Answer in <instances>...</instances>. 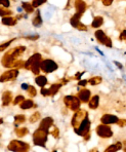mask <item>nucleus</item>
<instances>
[{"label": "nucleus", "mask_w": 126, "mask_h": 152, "mask_svg": "<svg viewBox=\"0 0 126 152\" xmlns=\"http://www.w3.org/2000/svg\"><path fill=\"white\" fill-rule=\"evenodd\" d=\"M26 51L25 46H17V48H12V50L6 51L4 53L3 58H2V66L5 67V68H12L14 64L17 60H20L19 58L23 55Z\"/></svg>", "instance_id": "nucleus-1"}, {"label": "nucleus", "mask_w": 126, "mask_h": 152, "mask_svg": "<svg viewBox=\"0 0 126 152\" xmlns=\"http://www.w3.org/2000/svg\"><path fill=\"white\" fill-rule=\"evenodd\" d=\"M42 56L40 53H36L25 62V69L31 70V72L35 75H39L41 71V63H42Z\"/></svg>", "instance_id": "nucleus-2"}, {"label": "nucleus", "mask_w": 126, "mask_h": 152, "mask_svg": "<svg viewBox=\"0 0 126 152\" xmlns=\"http://www.w3.org/2000/svg\"><path fill=\"white\" fill-rule=\"evenodd\" d=\"M48 134H49L48 132L38 127V129L34 132V134H33V143H34V145L45 148L46 142H47V138H48Z\"/></svg>", "instance_id": "nucleus-3"}, {"label": "nucleus", "mask_w": 126, "mask_h": 152, "mask_svg": "<svg viewBox=\"0 0 126 152\" xmlns=\"http://www.w3.org/2000/svg\"><path fill=\"white\" fill-rule=\"evenodd\" d=\"M7 149L12 152H29L30 145L21 140H12L7 145Z\"/></svg>", "instance_id": "nucleus-4"}, {"label": "nucleus", "mask_w": 126, "mask_h": 152, "mask_svg": "<svg viewBox=\"0 0 126 152\" xmlns=\"http://www.w3.org/2000/svg\"><path fill=\"white\" fill-rule=\"evenodd\" d=\"M64 104H65V106L67 107L68 109H70V110L75 112V111L80 109L81 101L76 96L69 95V96H65V97H64Z\"/></svg>", "instance_id": "nucleus-5"}, {"label": "nucleus", "mask_w": 126, "mask_h": 152, "mask_svg": "<svg viewBox=\"0 0 126 152\" xmlns=\"http://www.w3.org/2000/svg\"><path fill=\"white\" fill-rule=\"evenodd\" d=\"M90 126H91V124H90V120H89L88 113H87V115H86L85 118L82 120L80 126L77 127V129H74L75 134H77L78 136H81V137L84 138L87 134L90 133Z\"/></svg>", "instance_id": "nucleus-6"}, {"label": "nucleus", "mask_w": 126, "mask_h": 152, "mask_svg": "<svg viewBox=\"0 0 126 152\" xmlns=\"http://www.w3.org/2000/svg\"><path fill=\"white\" fill-rule=\"evenodd\" d=\"M59 69V65H57L54 60L51 59H45L42 61L41 63V71L45 74L48 73H52Z\"/></svg>", "instance_id": "nucleus-7"}, {"label": "nucleus", "mask_w": 126, "mask_h": 152, "mask_svg": "<svg viewBox=\"0 0 126 152\" xmlns=\"http://www.w3.org/2000/svg\"><path fill=\"white\" fill-rule=\"evenodd\" d=\"M96 132L98 137L103 138V139H109V138L113 137V131L111 126H108V124H98L96 129Z\"/></svg>", "instance_id": "nucleus-8"}, {"label": "nucleus", "mask_w": 126, "mask_h": 152, "mask_svg": "<svg viewBox=\"0 0 126 152\" xmlns=\"http://www.w3.org/2000/svg\"><path fill=\"white\" fill-rule=\"evenodd\" d=\"M86 115H87V112L85 110H82V109L75 111L72 116V119H71V124H72L73 129H77L80 126V124L82 122V120L85 118Z\"/></svg>", "instance_id": "nucleus-9"}, {"label": "nucleus", "mask_w": 126, "mask_h": 152, "mask_svg": "<svg viewBox=\"0 0 126 152\" xmlns=\"http://www.w3.org/2000/svg\"><path fill=\"white\" fill-rule=\"evenodd\" d=\"M94 35H96V40H98L101 44L107 46V48H112V46H113L111 38L108 37L107 35H106V33L104 32L103 30H101V29H99V30H96V33H94Z\"/></svg>", "instance_id": "nucleus-10"}, {"label": "nucleus", "mask_w": 126, "mask_h": 152, "mask_svg": "<svg viewBox=\"0 0 126 152\" xmlns=\"http://www.w3.org/2000/svg\"><path fill=\"white\" fill-rule=\"evenodd\" d=\"M17 75H19V69H9V70L2 73L0 80H1V82L14 81L17 78Z\"/></svg>", "instance_id": "nucleus-11"}, {"label": "nucleus", "mask_w": 126, "mask_h": 152, "mask_svg": "<svg viewBox=\"0 0 126 152\" xmlns=\"http://www.w3.org/2000/svg\"><path fill=\"white\" fill-rule=\"evenodd\" d=\"M119 118L116 115H113V114H104L101 117V122L103 124H116L118 122Z\"/></svg>", "instance_id": "nucleus-12"}, {"label": "nucleus", "mask_w": 126, "mask_h": 152, "mask_svg": "<svg viewBox=\"0 0 126 152\" xmlns=\"http://www.w3.org/2000/svg\"><path fill=\"white\" fill-rule=\"evenodd\" d=\"M39 127L49 133L50 127H54V119H52V117L48 116V117L43 118V119L41 120L40 124H39Z\"/></svg>", "instance_id": "nucleus-13"}, {"label": "nucleus", "mask_w": 126, "mask_h": 152, "mask_svg": "<svg viewBox=\"0 0 126 152\" xmlns=\"http://www.w3.org/2000/svg\"><path fill=\"white\" fill-rule=\"evenodd\" d=\"M77 97L79 98V100L81 101V103H88L89 100L91 99V93H90L89 89L83 88V89H81V91H79Z\"/></svg>", "instance_id": "nucleus-14"}, {"label": "nucleus", "mask_w": 126, "mask_h": 152, "mask_svg": "<svg viewBox=\"0 0 126 152\" xmlns=\"http://www.w3.org/2000/svg\"><path fill=\"white\" fill-rule=\"evenodd\" d=\"M74 6H75V10H76V12L80 13L81 15L86 12V10H87V4H86L85 1H83V0H75Z\"/></svg>", "instance_id": "nucleus-15"}, {"label": "nucleus", "mask_w": 126, "mask_h": 152, "mask_svg": "<svg viewBox=\"0 0 126 152\" xmlns=\"http://www.w3.org/2000/svg\"><path fill=\"white\" fill-rule=\"evenodd\" d=\"M2 106H8L10 103H12V91H5L3 94H2Z\"/></svg>", "instance_id": "nucleus-16"}, {"label": "nucleus", "mask_w": 126, "mask_h": 152, "mask_svg": "<svg viewBox=\"0 0 126 152\" xmlns=\"http://www.w3.org/2000/svg\"><path fill=\"white\" fill-rule=\"evenodd\" d=\"M98 106H99V96L98 95L92 96L91 99L88 102V107H89L91 110H96V109L98 108Z\"/></svg>", "instance_id": "nucleus-17"}, {"label": "nucleus", "mask_w": 126, "mask_h": 152, "mask_svg": "<svg viewBox=\"0 0 126 152\" xmlns=\"http://www.w3.org/2000/svg\"><path fill=\"white\" fill-rule=\"evenodd\" d=\"M122 148H123L122 143H121V142H116V143H114V144L108 146L107 148L105 149V151H104V152H118L119 150H121Z\"/></svg>", "instance_id": "nucleus-18"}, {"label": "nucleus", "mask_w": 126, "mask_h": 152, "mask_svg": "<svg viewBox=\"0 0 126 152\" xmlns=\"http://www.w3.org/2000/svg\"><path fill=\"white\" fill-rule=\"evenodd\" d=\"M1 22H2V24L5 26H14L17 22V18L12 17V15H8V17L2 18Z\"/></svg>", "instance_id": "nucleus-19"}, {"label": "nucleus", "mask_w": 126, "mask_h": 152, "mask_svg": "<svg viewBox=\"0 0 126 152\" xmlns=\"http://www.w3.org/2000/svg\"><path fill=\"white\" fill-rule=\"evenodd\" d=\"M33 107H36V105L34 104V102L31 99H26L25 101L20 104V108H21L22 110H29V109L33 108Z\"/></svg>", "instance_id": "nucleus-20"}, {"label": "nucleus", "mask_w": 126, "mask_h": 152, "mask_svg": "<svg viewBox=\"0 0 126 152\" xmlns=\"http://www.w3.org/2000/svg\"><path fill=\"white\" fill-rule=\"evenodd\" d=\"M35 82H36V84L38 86H40V88H45V86L47 84L48 80L47 78H46L45 75H37L36 78H35Z\"/></svg>", "instance_id": "nucleus-21"}, {"label": "nucleus", "mask_w": 126, "mask_h": 152, "mask_svg": "<svg viewBox=\"0 0 126 152\" xmlns=\"http://www.w3.org/2000/svg\"><path fill=\"white\" fill-rule=\"evenodd\" d=\"M32 24L34 27H40L42 25V18H41V13L39 10H36V13H35V15L33 17Z\"/></svg>", "instance_id": "nucleus-22"}, {"label": "nucleus", "mask_w": 126, "mask_h": 152, "mask_svg": "<svg viewBox=\"0 0 126 152\" xmlns=\"http://www.w3.org/2000/svg\"><path fill=\"white\" fill-rule=\"evenodd\" d=\"M81 17L82 15H80V13H75L74 15H73L72 18H71V20H70V24H71V26L72 27H74V28H78V26L80 25V19H81Z\"/></svg>", "instance_id": "nucleus-23"}, {"label": "nucleus", "mask_w": 126, "mask_h": 152, "mask_svg": "<svg viewBox=\"0 0 126 152\" xmlns=\"http://www.w3.org/2000/svg\"><path fill=\"white\" fill-rule=\"evenodd\" d=\"M14 133H15V135H17L19 138H23V137H25V136H27L28 134H29V129L26 126L17 127V129H15Z\"/></svg>", "instance_id": "nucleus-24"}, {"label": "nucleus", "mask_w": 126, "mask_h": 152, "mask_svg": "<svg viewBox=\"0 0 126 152\" xmlns=\"http://www.w3.org/2000/svg\"><path fill=\"white\" fill-rule=\"evenodd\" d=\"M62 86L63 84L61 83V82H59V83H54L50 86L49 88V91H50V97H54V96H56L57 93H59V88H62Z\"/></svg>", "instance_id": "nucleus-25"}, {"label": "nucleus", "mask_w": 126, "mask_h": 152, "mask_svg": "<svg viewBox=\"0 0 126 152\" xmlns=\"http://www.w3.org/2000/svg\"><path fill=\"white\" fill-rule=\"evenodd\" d=\"M104 24V18L101 17V15H98L93 19L91 23V27L92 28H99L101 25Z\"/></svg>", "instance_id": "nucleus-26"}, {"label": "nucleus", "mask_w": 126, "mask_h": 152, "mask_svg": "<svg viewBox=\"0 0 126 152\" xmlns=\"http://www.w3.org/2000/svg\"><path fill=\"white\" fill-rule=\"evenodd\" d=\"M22 7L27 13H32L35 12V7L32 5V3H29V2H23L22 3Z\"/></svg>", "instance_id": "nucleus-27"}, {"label": "nucleus", "mask_w": 126, "mask_h": 152, "mask_svg": "<svg viewBox=\"0 0 126 152\" xmlns=\"http://www.w3.org/2000/svg\"><path fill=\"white\" fill-rule=\"evenodd\" d=\"M101 81H103V79H101V76H93V77H91V78H89V79H88V83H89L90 86H98Z\"/></svg>", "instance_id": "nucleus-28"}, {"label": "nucleus", "mask_w": 126, "mask_h": 152, "mask_svg": "<svg viewBox=\"0 0 126 152\" xmlns=\"http://www.w3.org/2000/svg\"><path fill=\"white\" fill-rule=\"evenodd\" d=\"M25 121H26V116L23 115V114H17V115L14 116V126H15L24 124Z\"/></svg>", "instance_id": "nucleus-29"}, {"label": "nucleus", "mask_w": 126, "mask_h": 152, "mask_svg": "<svg viewBox=\"0 0 126 152\" xmlns=\"http://www.w3.org/2000/svg\"><path fill=\"white\" fill-rule=\"evenodd\" d=\"M40 118H41V114H40V112L37 111V112H34L30 116L29 121H30L31 124H35V122H37L38 120H40Z\"/></svg>", "instance_id": "nucleus-30"}, {"label": "nucleus", "mask_w": 126, "mask_h": 152, "mask_svg": "<svg viewBox=\"0 0 126 152\" xmlns=\"http://www.w3.org/2000/svg\"><path fill=\"white\" fill-rule=\"evenodd\" d=\"M27 93H28V95L30 96L31 98L36 97V95H37V91H36V88H35L33 86H29V88L27 89Z\"/></svg>", "instance_id": "nucleus-31"}, {"label": "nucleus", "mask_w": 126, "mask_h": 152, "mask_svg": "<svg viewBox=\"0 0 126 152\" xmlns=\"http://www.w3.org/2000/svg\"><path fill=\"white\" fill-rule=\"evenodd\" d=\"M25 97L24 96H22V95H19V96H17V97L14 98V100L12 101V105H20L22 102H24L25 101Z\"/></svg>", "instance_id": "nucleus-32"}, {"label": "nucleus", "mask_w": 126, "mask_h": 152, "mask_svg": "<svg viewBox=\"0 0 126 152\" xmlns=\"http://www.w3.org/2000/svg\"><path fill=\"white\" fill-rule=\"evenodd\" d=\"M50 135H51L52 137L54 138V139H57V138L59 137V127H56V126H54L52 129L50 131Z\"/></svg>", "instance_id": "nucleus-33"}, {"label": "nucleus", "mask_w": 126, "mask_h": 152, "mask_svg": "<svg viewBox=\"0 0 126 152\" xmlns=\"http://www.w3.org/2000/svg\"><path fill=\"white\" fill-rule=\"evenodd\" d=\"M0 13H1V17L4 18V17H8V15H12V10H9L8 8H5L2 6L1 7V12H0Z\"/></svg>", "instance_id": "nucleus-34"}, {"label": "nucleus", "mask_w": 126, "mask_h": 152, "mask_svg": "<svg viewBox=\"0 0 126 152\" xmlns=\"http://www.w3.org/2000/svg\"><path fill=\"white\" fill-rule=\"evenodd\" d=\"M46 1H47V0H33L32 5L34 6L35 8H37V7H39V6H41L42 4L45 3Z\"/></svg>", "instance_id": "nucleus-35"}, {"label": "nucleus", "mask_w": 126, "mask_h": 152, "mask_svg": "<svg viewBox=\"0 0 126 152\" xmlns=\"http://www.w3.org/2000/svg\"><path fill=\"white\" fill-rule=\"evenodd\" d=\"M14 39H10V40H8V41H6V42H4V43H2L1 44V46H0V50L1 51H4L6 50V48H7V46H9L10 45V43H12V42H14Z\"/></svg>", "instance_id": "nucleus-36"}, {"label": "nucleus", "mask_w": 126, "mask_h": 152, "mask_svg": "<svg viewBox=\"0 0 126 152\" xmlns=\"http://www.w3.org/2000/svg\"><path fill=\"white\" fill-rule=\"evenodd\" d=\"M14 69H20V68H25V63H24L22 60H17V62L14 64Z\"/></svg>", "instance_id": "nucleus-37"}, {"label": "nucleus", "mask_w": 126, "mask_h": 152, "mask_svg": "<svg viewBox=\"0 0 126 152\" xmlns=\"http://www.w3.org/2000/svg\"><path fill=\"white\" fill-rule=\"evenodd\" d=\"M41 95L43 97H50V91H49V88H42L41 91H40Z\"/></svg>", "instance_id": "nucleus-38"}, {"label": "nucleus", "mask_w": 126, "mask_h": 152, "mask_svg": "<svg viewBox=\"0 0 126 152\" xmlns=\"http://www.w3.org/2000/svg\"><path fill=\"white\" fill-rule=\"evenodd\" d=\"M1 1V5L5 8H8L10 6V0H0Z\"/></svg>", "instance_id": "nucleus-39"}, {"label": "nucleus", "mask_w": 126, "mask_h": 152, "mask_svg": "<svg viewBox=\"0 0 126 152\" xmlns=\"http://www.w3.org/2000/svg\"><path fill=\"white\" fill-rule=\"evenodd\" d=\"M117 124H118L120 127H123V126H126V119L124 118H119L118 122H117Z\"/></svg>", "instance_id": "nucleus-40"}, {"label": "nucleus", "mask_w": 126, "mask_h": 152, "mask_svg": "<svg viewBox=\"0 0 126 152\" xmlns=\"http://www.w3.org/2000/svg\"><path fill=\"white\" fill-rule=\"evenodd\" d=\"M113 1L114 0H101V2H103V4L105 6H110L113 3Z\"/></svg>", "instance_id": "nucleus-41"}, {"label": "nucleus", "mask_w": 126, "mask_h": 152, "mask_svg": "<svg viewBox=\"0 0 126 152\" xmlns=\"http://www.w3.org/2000/svg\"><path fill=\"white\" fill-rule=\"evenodd\" d=\"M87 83H88V80H86V79L79 80V82H78V86H85Z\"/></svg>", "instance_id": "nucleus-42"}, {"label": "nucleus", "mask_w": 126, "mask_h": 152, "mask_svg": "<svg viewBox=\"0 0 126 152\" xmlns=\"http://www.w3.org/2000/svg\"><path fill=\"white\" fill-rule=\"evenodd\" d=\"M119 39L120 40H126V30H123L121 32L120 36H119Z\"/></svg>", "instance_id": "nucleus-43"}, {"label": "nucleus", "mask_w": 126, "mask_h": 152, "mask_svg": "<svg viewBox=\"0 0 126 152\" xmlns=\"http://www.w3.org/2000/svg\"><path fill=\"white\" fill-rule=\"evenodd\" d=\"M78 30H80V31H86L87 30V27H86L85 25H84V24H82V23H80V25L78 26Z\"/></svg>", "instance_id": "nucleus-44"}, {"label": "nucleus", "mask_w": 126, "mask_h": 152, "mask_svg": "<svg viewBox=\"0 0 126 152\" xmlns=\"http://www.w3.org/2000/svg\"><path fill=\"white\" fill-rule=\"evenodd\" d=\"M26 38L29 39V40H36V39H38V38H39V35L35 34V35H32V36H27Z\"/></svg>", "instance_id": "nucleus-45"}, {"label": "nucleus", "mask_w": 126, "mask_h": 152, "mask_svg": "<svg viewBox=\"0 0 126 152\" xmlns=\"http://www.w3.org/2000/svg\"><path fill=\"white\" fill-rule=\"evenodd\" d=\"M81 75H83V73H82V72H78V73H76V74H75L74 79L79 80V79H80V78H81Z\"/></svg>", "instance_id": "nucleus-46"}, {"label": "nucleus", "mask_w": 126, "mask_h": 152, "mask_svg": "<svg viewBox=\"0 0 126 152\" xmlns=\"http://www.w3.org/2000/svg\"><path fill=\"white\" fill-rule=\"evenodd\" d=\"M68 81H69V79H67V78H63V79H61V83L63 84V86H65V84L68 83Z\"/></svg>", "instance_id": "nucleus-47"}, {"label": "nucleus", "mask_w": 126, "mask_h": 152, "mask_svg": "<svg viewBox=\"0 0 126 152\" xmlns=\"http://www.w3.org/2000/svg\"><path fill=\"white\" fill-rule=\"evenodd\" d=\"M90 137H91V134L89 133V134H87V135H86L85 137L83 138V139H84V141H86V142H87V141L90 139Z\"/></svg>", "instance_id": "nucleus-48"}, {"label": "nucleus", "mask_w": 126, "mask_h": 152, "mask_svg": "<svg viewBox=\"0 0 126 152\" xmlns=\"http://www.w3.org/2000/svg\"><path fill=\"white\" fill-rule=\"evenodd\" d=\"M22 88L25 89V91H27V89L29 88V84L28 83H23L22 84Z\"/></svg>", "instance_id": "nucleus-49"}, {"label": "nucleus", "mask_w": 126, "mask_h": 152, "mask_svg": "<svg viewBox=\"0 0 126 152\" xmlns=\"http://www.w3.org/2000/svg\"><path fill=\"white\" fill-rule=\"evenodd\" d=\"M114 64L116 65V66H118V67H119V69H122V68H123V65L121 64V63H119V62H116V61H115V62H114Z\"/></svg>", "instance_id": "nucleus-50"}, {"label": "nucleus", "mask_w": 126, "mask_h": 152, "mask_svg": "<svg viewBox=\"0 0 126 152\" xmlns=\"http://www.w3.org/2000/svg\"><path fill=\"white\" fill-rule=\"evenodd\" d=\"M89 152H98V148H92V149H90Z\"/></svg>", "instance_id": "nucleus-51"}, {"label": "nucleus", "mask_w": 126, "mask_h": 152, "mask_svg": "<svg viewBox=\"0 0 126 152\" xmlns=\"http://www.w3.org/2000/svg\"><path fill=\"white\" fill-rule=\"evenodd\" d=\"M123 151H124V152H126V147H124V150H123Z\"/></svg>", "instance_id": "nucleus-52"}, {"label": "nucleus", "mask_w": 126, "mask_h": 152, "mask_svg": "<svg viewBox=\"0 0 126 152\" xmlns=\"http://www.w3.org/2000/svg\"><path fill=\"white\" fill-rule=\"evenodd\" d=\"M51 152H57L56 150H54V151H51Z\"/></svg>", "instance_id": "nucleus-53"}]
</instances>
